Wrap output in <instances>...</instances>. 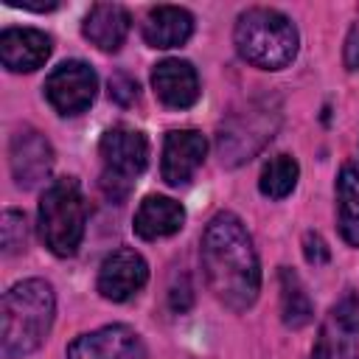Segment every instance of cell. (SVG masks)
<instances>
[{
    "label": "cell",
    "instance_id": "obj_1",
    "mask_svg": "<svg viewBox=\"0 0 359 359\" xmlns=\"http://www.w3.org/2000/svg\"><path fill=\"white\" fill-rule=\"evenodd\" d=\"M202 269L208 289L233 311H247L261 292V266L244 222L222 210L202 233Z\"/></svg>",
    "mask_w": 359,
    "mask_h": 359
},
{
    "label": "cell",
    "instance_id": "obj_2",
    "mask_svg": "<svg viewBox=\"0 0 359 359\" xmlns=\"http://www.w3.org/2000/svg\"><path fill=\"white\" fill-rule=\"evenodd\" d=\"M53 314H56V294L48 280L28 278L14 283L3 294L0 353L6 359H20L34 353L48 339Z\"/></svg>",
    "mask_w": 359,
    "mask_h": 359
},
{
    "label": "cell",
    "instance_id": "obj_3",
    "mask_svg": "<svg viewBox=\"0 0 359 359\" xmlns=\"http://www.w3.org/2000/svg\"><path fill=\"white\" fill-rule=\"evenodd\" d=\"M233 42L244 62L261 70H280L297 56L300 36L286 14L258 6L238 14Z\"/></svg>",
    "mask_w": 359,
    "mask_h": 359
},
{
    "label": "cell",
    "instance_id": "obj_4",
    "mask_svg": "<svg viewBox=\"0 0 359 359\" xmlns=\"http://www.w3.org/2000/svg\"><path fill=\"white\" fill-rule=\"evenodd\" d=\"M36 222H39V236L53 255L59 258L76 255L84 238L87 202L73 177H59L45 188L39 199Z\"/></svg>",
    "mask_w": 359,
    "mask_h": 359
},
{
    "label": "cell",
    "instance_id": "obj_5",
    "mask_svg": "<svg viewBox=\"0 0 359 359\" xmlns=\"http://www.w3.org/2000/svg\"><path fill=\"white\" fill-rule=\"evenodd\" d=\"M280 123V107L272 98L247 104V109L233 112L219 129V157L222 165H238L250 160L266 140H272Z\"/></svg>",
    "mask_w": 359,
    "mask_h": 359
},
{
    "label": "cell",
    "instance_id": "obj_6",
    "mask_svg": "<svg viewBox=\"0 0 359 359\" xmlns=\"http://www.w3.org/2000/svg\"><path fill=\"white\" fill-rule=\"evenodd\" d=\"M98 154L104 160L101 188L112 202H121L129 194L132 180L140 177L149 163V140L132 126H112L101 135Z\"/></svg>",
    "mask_w": 359,
    "mask_h": 359
},
{
    "label": "cell",
    "instance_id": "obj_7",
    "mask_svg": "<svg viewBox=\"0 0 359 359\" xmlns=\"http://www.w3.org/2000/svg\"><path fill=\"white\" fill-rule=\"evenodd\" d=\"M98 90L95 70L81 59H67L45 79V98L59 115H81Z\"/></svg>",
    "mask_w": 359,
    "mask_h": 359
},
{
    "label": "cell",
    "instance_id": "obj_8",
    "mask_svg": "<svg viewBox=\"0 0 359 359\" xmlns=\"http://www.w3.org/2000/svg\"><path fill=\"white\" fill-rule=\"evenodd\" d=\"M149 280V264L140 252H135L132 247H121L115 252H109L98 269V292L104 300L112 303H126L129 297H135Z\"/></svg>",
    "mask_w": 359,
    "mask_h": 359
},
{
    "label": "cell",
    "instance_id": "obj_9",
    "mask_svg": "<svg viewBox=\"0 0 359 359\" xmlns=\"http://www.w3.org/2000/svg\"><path fill=\"white\" fill-rule=\"evenodd\" d=\"M67 359H146V345L129 325H104L76 337Z\"/></svg>",
    "mask_w": 359,
    "mask_h": 359
},
{
    "label": "cell",
    "instance_id": "obj_10",
    "mask_svg": "<svg viewBox=\"0 0 359 359\" xmlns=\"http://www.w3.org/2000/svg\"><path fill=\"white\" fill-rule=\"evenodd\" d=\"M8 163H11V174L17 180V185L34 188L42 180H48V174L53 168V146L48 143V137L42 132L22 126L20 132L11 135Z\"/></svg>",
    "mask_w": 359,
    "mask_h": 359
},
{
    "label": "cell",
    "instance_id": "obj_11",
    "mask_svg": "<svg viewBox=\"0 0 359 359\" xmlns=\"http://www.w3.org/2000/svg\"><path fill=\"white\" fill-rule=\"evenodd\" d=\"M205 151H208V140L202 132H196V129L168 132L163 140V163H160L163 180L174 188L191 182V177L196 174V168L205 160Z\"/></svg>",
    "mask_w": 359,
    "mask_h": 359
},
{
    "label": "cell",
    "instance_id": "obj_12",
    "mask_svg": "<svg viewBox=\"0 0 359 359\" xmlns=\"http://www.w3.org/2000/svg\"><path fill=\"white\" fill-rule=\"evenodd\" d=\"M53 39L39 28H6L0 34V62L11 73H31L48 62Z\"/></svg>",
    "mask_w": 359,
    "mask_h": 359
},
{
    "label": "cell",
    "instance_id": "obj_13",
    "mask_svg": "<svg viewBox=\"0 0 359 359\" xmlns=\"http://www.w3.org/2000/svg\"><path fill=\"white\" fill-rule=\"evenodd\" d=\"M151 87L157 98L171 109H188L199 101V76L196 67L185 59H163L151 70Z\"/></svg>",
    "mask_w": 359,
    "mask_h": 359
},
{
    "label": "cell",
    "instance_id": "obj_14",
    "mask_svg": "<svg viewBox=\"0 0 359 359\" xmlns=\"http://www.w3.org/2000/svg\"><path fill=\"white\" fill-rule=\"evenodd\" d=\"M129 25H132V17H129V11L123 6H118V3H95L87 11L84 22H81V34L98 50L115 53L126 42Z\"/></svg>",
    "mask_w": 359,
    "mask_h": 359
},
{
    "label": "cell",
    "instance_id": "obj_15",
    "mask_svg": "<svg viewBox=\"0 0 359 359\" xmlns=\"http://www.w3.org/2000/svg\"><path fill=\"white\" fill-rule=\"evenodd\" d=\"M182 224H185V208L177 199L160 196V194L146 196L140 202V208L135 210V219H132V230L143 241L174 236Z\"/></svg>",
    "mask_w": 359,
    "mask_h": 359
},
{
    "label": "cell",
    "instance_id": "obj_16",
    "mask_svg": "<svg viewBox=\"0 0 359 359\" xmlns=\"http://www.w3.org/2000/svg\"><path fill=\"white\" fill-rule=\"evenodd\" d=\"M194 34V17L180 6H154L143 20V39L149 48H180Z\"/></svg>",
    "mask_w": 359,
    "mask_h": 359
},
{
    "label": "cell",
    "instance_id": "obj_17",
    "mask_svg": "<svg viewBox=\"0 0 359 359\" xmlns=\"http://www.w3.org/2000/svg\"><path fill=\"white\" fill-rule=\"evenodd\" d=\"M337 224L339 236L359 247V171L353 165H342L337 177Z\"/></svg>",
    "mask_w": 359,
    "mask_h": 359
},
{
    "label": "cell",
    "instance_id": "obj_18",
    "mask_svg": "<svg viewBox=\"0 0 359 359\" xmlns=\"http://www.w3.org/2000/svg\"><path fill=\"white\" fill-rule=\"evenodd\" d=\"M278 280H280V317H283V325L292 328V331L306 328L314 320V303H311L303 280L297 278V272H292L286 266L278 272Z\"/></svg>",
    "mask_w": 359,
    "mask_h": 359
},
{
    "label": "cell",
    "instance_id": "obj_19",
    "mask_svg": "<svg viewBox=\"0 0 359 359\" xmlns=\"http://www.w3.org/2000/svg\"><path fill=\"white\" fill-rule=\"evenodd\" d=\"M311 359H359V334L328 314L311 348Z\"/></svg>",
    "mask_w": 359,
    "mask_h": 359
},
{
    "label": "cell",
    "instance_id": "obj_20",
    "mask_svg": "<svg viewBox=\"0 0 359 359\" xmlns=\"http://www.w3.org/2000/svg\"><path fill=\"white\" fill-rule=\"evenodd\" d=\"M297 177H300L297 160L289 157V154H275V157L264 165L261 180H258V188H261V194L269 196V199H283V196H289V194L294 191Z\"/></svg>",
    "mask_w": 359,
    "mask_h": 359
},
{
    "label": "cell",
    "instance_id": "obj_21",
    "mask_svg": "<svg viewBox=\"0 0 359 359\" xmlns=\"http://www.w3.org/2000/svg\"><path fill=\"white\" fill-rule=\"evenodd\" d=\"M0 241H3V252L6 255H17L25 250L28 244V224L25 216L14 208H8L3 213V224H0Z\"/></svg>",
    "mask_w": 359,
    "mask_h": 359
},
{
    "label": "cell",
    "instance_id": "obj_22",
    "mask_svg": "<svg viewBox=\"0 0 359 359\" xmlns=\"http://www.w3.org/2000/svg\"><path fill=\"white\" fill-rule=\"evenodd\" d=\"M331 317H334V320H339L342 325H348L351 331H356V334H359V294H356L353 289H348V292L334 303Z\"/></svg>",
    "mask_w": 359,
    "mask_h": 359
},
{
    "label": "cell",
    "instance_id": "obj_23",
    "mask_svg": "<svg viewBox=\"0 0 359 359\" xmlns=\"http://www.w3.org/2000/svg\"><path fill=\"white\" fill-rule=\"evenodd\" d=\"M109 98L121 107H129L137 101V81L129 73H112L109 76Z\"/></svg>",
    "mask_w": 359,
    "mask_h": 359
},
{
    "label": "cell",
    "instance_id": "obj_24",
    "mask_svg": "<svg viewBox=\"0 0 359 359\" xmlns=\"http://www.w3.org/2000/svg\"><path fill=\"white\" fill-rule=\"evenodd\" d=\"M303 255H306V261H309L311 266H323V264H328L331 250H328V244L323 241L320 233L309 230V233L303 236Z\"/></svg>",
    "mask_w": 359,
    "mask_h": 359
},
{
    "label": "cell",
    "instance_id": "obj_25",
    "mask_svg": "<svg viewBox=\"0 0 359 359\" xmlns=\"http://www.w3.org/2000/svg\"><path fill=\"white\" fill-rule=\"evenodd\" d=\"M191 300H194V294H191V283H188V278L182 275L180 280H174L171 283V292H168V306L174 309V311H188L191 309Z\"/></svg>",
    "mask_w": 359,
    "mask_h": 359
},
{
    "label": "cell",
    "instance_id": "obj_26",
    "mask_svg": "<svg viewBox=\"0 0 359 359\" xmlns=\"http://www.w3.org/2000/svg\"><path fill=\"white\" fill-rule=\"evenodd\" d=\"M342 62H345V70H359V25H353L345 36Z\"/></svg>",
    "mask_w": 359,
    "mask_h": 359
},
{
    "label": "cell",
    "instance_id": "obj_27",
    "mask_svg": "<svg viewBox=\"0 0 359 359\" xmlns=\"http://www.w3.org/2000/svg\"><path fill=\"white\" fill-rule=\"evenodd\" d=\"M11 6H17V8H25V11H53L59 3L56 0H48V3H34V0H8Z\"/></svg>",
    "mask_w": 359,
    "mask_h": 359
}]
</instances>
